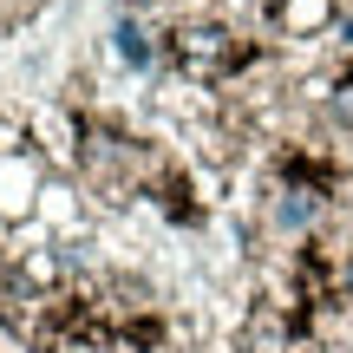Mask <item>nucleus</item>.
Segmentation results:
<instances>
[{
	"instance_id": "obj_1",
	"label": "nucleus",
	"mask_w": 353,
	"mask_h": 353,
	"mask_svg": "<svg viewBox=\"0 0 353 353\" xmlns=\"http://www.w3.org/2000/svg\"><path fill=\"white\" fill-rule=\"evenodd\" d=\"M170 59H176V72H183L190 85H216V79L242 72L249 46H242V33L223 26V20H183V26H170Z\"/></svg>"
},
{
	"instance_id": "obj_6",
	"label": "nucleus",
	"mask_w": 353,
	"mask_h": 353,
	"mask_svg": "<svg viewBox=\"0 0 353 353\" xmlns=\"http://www.w3.org/2000/svg\"><path fill=\"white\" fill-rule=\"evenodd\" d=\"M288 353H327V347H314V341H307V334H301V341H294Z\"/></svg>"
},
{
	"instance_id": "obj_5",
	"label": "nucleus",
	"mask_w": 353,
	"mask_h": 353,
	"mask_svg": "<svg viewBox=\"0 0 353 353\" xmlns=\"http://www.w3.org/2000/svg\"><path fill=\"white\" fill-rule=\"evenodd\" d=\"M275 223L288 229V236H307V229L321 223V183H301V176H288V183H275Z\"/></svg>"
},
{
	"instance_id": "obj_4",
	"label": "nucleus",
	"mask_w": 353,
	"mask_h": 353,
	"mask_svg": "<svg viewBox=\"0 0 353 353\" xmlns=\"http://www.w3.org/2000/svg\"><path fill=\"white\" fill-rule=\"evenodd\" d=\"M275 26L288 39H321L341 26V0H275Z\"/></svg>"
},
{
	"instance_id": "obj_2",
	"label": "nucleus",
	"mask_w": 353,
	"mask_h": 353,
	"mask_svg": "<svg viewBox=\"0 0 353 353\" xmlns=\"http://www.w3.org/2000/svg\"><path fill=\"white\" fill-rule=\"evenodd\" d=\"M301 334H294V307L281 301H255L236 327V353H288Z\"/></svg>"
},
{
	"instance_id": "obj_3",
	"label": "nucleus",
	"mask_w": 353,
	"mask_h": 353,
	"mask_svg": "<svg viewBox=\"0 0 353 353\" xmlns=\"http://www.w3.org/2000/svg\"><path fill=\"white\" fill-rule=\"evenodd\" d=\"M112 46H118V59L131 65V72H151V65H164L170 59V33L151 20V13H118V33H112Z\"/></svg>"
}]
</instances>
